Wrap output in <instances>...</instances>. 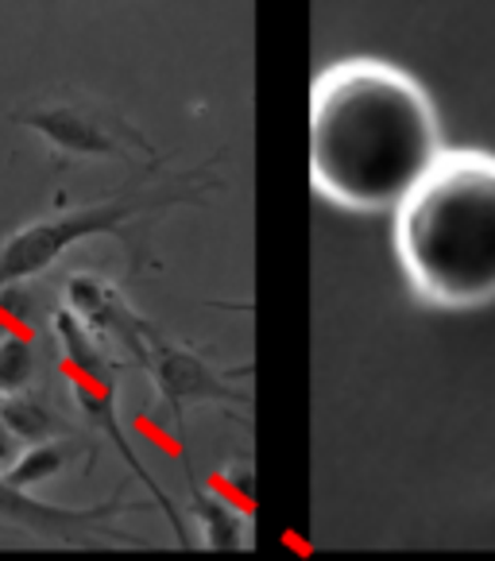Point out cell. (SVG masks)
Returning a JSON list of instances; mask_svg holds the SVG:
<instances>
[{"instance_id": "6da1fadb", "label": "cell", "mask_w": 495, "mask_h": 561, "mask_svg": "<svg viewBox=\"0 0 495 561\" xmlns=\"http://www.w3.org/2000/svg\"><path fill=\"white\" fill-rule=\"evenodd\" d=\"M446 144L434 90L395 58L345 55L314 75L310 186L337 214L388 217Z\"/></svg>"}, {"instance_id": "7a4b0ae2", "label": "cell", "mask_w": 495, "mask_h": 561, "mask_svg": "<svg viewBox=\"0 0 495 561\" xmlns=\"http://www.w3.org/2000/svg\"><path fill=\"white\" fill-rule=\"evenodd\" d=\"M391 260L418 310L480 318L495 310V148L446 144L388 214Z\"/></svg>"}, {"instance_id": "3957f363", "label": "cell", "mask_w": 495, "mask_h": 561, "mask_svg": "<svg viewBox=\"0 0 495 561\" xmlns=\"http://www.w3.org/2000/svg\"><path fill=\"white\" fill-rule=\"evenodd\" d=\"M217 163L206 159L194 171L179 174V179L151 182V186H136L128 194H113V198L90 202V206L58 209L39 221H27L0 244V295L16 283H27L43 275L58 256H67L70 248L93 237H128V229L151 221V217L166 214L174 206H202V194L214 186L206 171Z\"/></svg>"}, {"instance_id": "277c9868", "label": "cell", "mask_w": 495, "mask_h": 561, "mask_svg": "<svg viewBox=\"0 0 495 561\" xmlns=\"http://www.w3.org/2000/svg\"><path fill=\"white\" fill-rule=\"evenodd\" d=\"M55 333H58V341H62V371H67V383H70V396H74V403L82 407V414L93 422V430L113 442V449L124 457L128 472H133V477L151 492L156 507L166 515V523H171L174 542L191 546L182 512L171 504V495L163 492V484H159V480L143 469V461H140V454L133 449V442L124 438V426H120V419H116L120 360L113 356V348H108L93 330H85V325L78 322L70 310H58V314H55Z\"/></svg>"}, {"instance_id": "5b68a950", "label": "cell", "mask_w": 495, "mask_h": 561, "mask_svg": "<svg viewBox=\"0 0 495 561\" xmlns=\"http://www.w3.org/2000/svg\"><path fill=\"white\" fill-rule=\"evenodd\" d=\"M24 121V128L39 133L55 156L67 159H143V163H159V148L136 128L128 116H120L113 105L85 93H55V98H39L27 108L12 113Z\"/></svg>"}, {"instance_id": "8992f818", "label": "cell", "mask_w": 495, "mask_h": 561, "mask_svg": "<svg viewBox=\"0 0 495 561\" xmlns=\"http://www.w3.org/2000/svg\"><path fill=\"white\" fill-rule=\"evenodd\" d=\"M156 500L140 504L116 488L108 500L90 507H62L47 504L27 495V488H16L4 472H0V523H9L16 530L43 538V542L70 546V550H97V546H148V538H136L133 530H124V515L151 512Z\"/></svg>"}, {"instance_id": "52a82bcc", "label": "cell", "mask_w": 495, "mask_h": 561, "mask_svg": "<svg viewBox=\"0 0 495 561\" xmlns=\"http://www.w3.org/2000/svg\"><path fill=\"white\" fill-rule=\"evenodd\" d=\"M140 364L151 376V388H156L159 403L166 407L174 430H186V411L202 403H232L248 407L252 403V391L237 388V380H244L248 368H217L214 360L198 353V348L174 345L171 337H163L159 330L148 333L140 348Z\"/></svg>"}, {"instance_id": "ba28073f", "label": "cell", "mask_w": 495, "mask_h": 561, "mask_svg": "<svg viewBox=\"0 0 495 561\" xmlns=\"http://www.w3.org/2000/svg\"><path fill=\"white\" fill-rule=\"evenodd\" d=\"M67 310L85 330L97 333L113 353L128 356L133 364L140 360L143 341L156 330L148 318H140L133 306H128L120 287H113V283L101 279V275H74V279L67 283Z\"/></svg>"}, {"instance_id": "9c48e42d", "label": "cell", "mask_w": 495, "mask_h": 561, "mask_svg": "<svg viewBox=\"0 0 495 561\" xmlns=\"http://www.w3.org/2000/svg\"><path fill=\"white\" fill-rule=\"evenodd\" d=\"M191 507L194 519L202 527V542L209 550H244L248 546V527L244 515L232 507V500H225L221 492H202L198 484H191Z\"/></svg>"}, {"instance_id": "30bf717a", "label": "cell", "mask_w": 495, "mask_h": 561, "mask_svg": "<svg viewBox=\"0 0 495 561\" xmlns=\"http://www.w3.org/2000/svg\"><path fill=\"white\" fill-rule=\"evenodd\" d=\"M0 419L9 422V430L24 442V446H35V442H55V438H67L70 434V426L62 422V414H55L47 403H39V399H27L24 391H20V396L0 399Z\"/></svg>"}, {"instance_id": "8fae6325", "label": "cell", "mask_w": 495, "mask_h": 561, "mask_svg": "<svg viewBox=\"0 0 495 561\" xmlns=\"http://www.w3.org/2000/svg\"><path fill=\"white\" fill-rule=\"evenodd\" d=\"M67 457L70 454L58 446V438L35 442V446L20 449V457L4 469V477H9L16 488H35V484H43V480H55L58 472L67 469Z\"/></svg>"}, {"instance_id": "7c38bea8", "label": "cell", "mask_w": 495, "mask_h": 561, "mask_svg": "<svg viewBox=\"0 0 495 561\" xmlns=\"http://www.w3.org/2000/svg\"><path fill=\"white\" fill-rule=\"evenodd\" d=\"M32 376H35L32 345H27V341H20V337L0 341V399L27 391V388H32Z\"/></svg>"}, {"instance_id": "4fadbf2b", "label": "cell", "mask_w": 495, "mask_h": 561, "mask_svg": "<svg viewBox=\"0 0 495 561\" xmlns=\"http://www.w3.org/2000/svg\"><path fill=\"white\" fill-rule=\"evenodd\" d=\"M20 446H24V442H20L16 434H12L9 422L0 419V472H4L12 461H16V457H20Z\"/></svg>"}]
</instances>
